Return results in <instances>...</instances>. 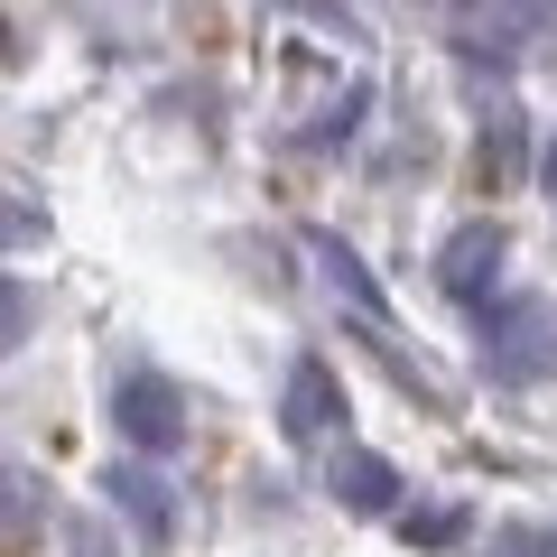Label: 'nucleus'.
<instances>
[{"mask_svg": "<svg viewBox=\"0 0 557 557\" xmlns=\"http://www.w3.org/2000/svg\"><path fill=\"white\" fill-rule=\"evenodd\" d=\"M483 362H493L502 381H539V372H557V307H539V298L493 307V325H483Z\"/></svg>", "mask_w": 557, "mask_h": 557, "instance_id": "obj_1", "label": "nucleus"}, {"mask_svg": "<svg viewBox=\"0 0 557 557\" xmlns=\"http://www.w3.org/2000/svg\"><path fill=\"white\" fill-rule=\"evenodd\" d=\"M121 428H131V446H149V456H168V446L186 437V409H177V391L168 381H121Z\"/></svg>", "mask_w": 557, "mask_h": 557, "instance_id": "obj_2", "label": "nucleus"}, {"mask_svg": "<svg viewBox=\"0 0 557 557\" xmlns=\"http://www.w3.org/2000/svg\"><path fill=\"white\" fill-rule=\"evenodd\" d=\"M335 409H344L335 372H325V362H298V381H288V428H298V437H317Z\"/></svg>", "mask_w": 557, "mask_h": 557, "instance_id": "obj_3", "label": "nucleus"}, {"mask_svg": "<svg viewBox=\"0 0 557 557\" xmlns=\"http://www.w3.org/2000/svg\"><path fill=\"white\" fill-rule=\"evenodd\" d=\"M335 493L354 502V511H391L399 502V474L381 456H335Z\"/></svg>", "mask_w": 557, "mask_h": 557, "instance_id": "obj_4", "label": "nucleus"}, {"mask_svg": "<svg viewBox=\"0 0 557 557\" xmlns=\"http://www.w3.org/2000/svg\"><path fill=\"white\" fill-rule=\"evenodd\" d=\"M493 260H502V242H493V233H456V242H446V288H456V298L493 288Z\"/></svg>", "mask_w": 557, "mask_h": 557, "instance_id": "obj_5", "label": "nucleus"}, {"mask_svg": "<svg viewBox=\"0 0 557 557\" xmlns=\"http://www.w3.org/2000/svg\"><path fill=\"white\" fill-rule=\"evenodd\" d=\"M112 493L139 511V530H159V520H168V502H159V483H149V474H112Z\"/></svg>", "mask_w": 557, "mask_h": 557, "instance_id": "obj_6", "label": "nucleus"}, {"mask_svg": "<svg viewBox=\"0 0 557 557\" xmlns=\"http://www.w3.org/2000/svg\"><path fill=\"white\" fill-rule=\"evenodd\" d=\"M456 530H465V511H409V539H418V548H446Z\"/></svg>", "mask_w": 557, "mask_h": 557, "instance_id": "obj_7", "label": "nucleus"}, {"mask_svg": "<svg viewBox=\"0 0 557 557\" xmlns=\"http://www.w3.org/2000/svg\"><path fill=\"white\" fill-rule=\"evenodd\" d=\"M493 557H557V548H548L539 530H502V539H493Z\"/></svg>", "mask_w": 557, "mask_h": 557, "instance_id": "obj_8", "label": "nucleus"}, {"mask_svg": "<svg viewBox=\"0 0 557 557\" xmlns=\"http://www.w3.org/2000/svg\"><path fill=\"white\" fill-rule=\"evenodd\" d=\"M548 186H557V149H548Z\"/></svg>", "mask_w": 557, "mask_h": 557, "instance_id": "obj_9", "label": "nucleus"}]
</instances>
